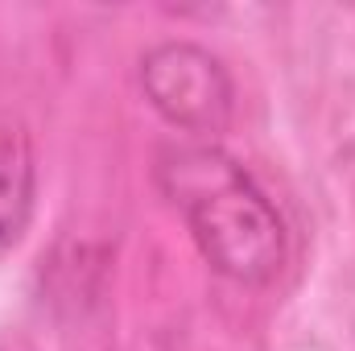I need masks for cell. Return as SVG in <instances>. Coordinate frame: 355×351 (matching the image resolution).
<instances>
[{
	"instance_id": "6da1fadb",
	"label": "cell",
	"mask_w": 355,
	"mask_h": 351,
	"mask_svg": "<svg viewBox=\"0 0 355 351\" xmlns=\"http://www.w3.org/2000/svg\"><path fill=\"white\" fill-rule=\"evenodd\" d=\"M157 186L215 273L240 285H268L281 273L285 223L236 157L215 145H174L157 157Z\"/></svg>"
},
{
	"instance_id": "3957f363",
	"label": "cell",
	"mask_w": 355,
	"mask_h": 351,
	"mask_svg": "<svg viewBox=\"0 0 355 351\" xmlns=\"http://www.w3.org/2000/svg\"><path fill=\"white\" fill-rule=\"evenodd\" d=\"M37 194V157L29 128L12 116H0V252H8L33 215Z\"/></svg>"
},
{
	"instance_id": "277c9868",
	"label": "cell",
	"mask_w": 355,
	"mask_h": 351,
	"mask_svg": "<svg viewBox=\"0 0 355 351\" xmlns=\"http://www.w3.org/2000/svg\"><path fill=\"white\" fill-rule=\"evenodd\" d=\"M0 351H33V343L17 331H0Z\"/></svg>"
},
{
	"instance_id": "7a4b0ae2",
	"label": "cell",
	"mask_w": 355,
	"mask_h": 351,
	"mask_svg": "<svg viewBox=\"0 0 355 351\" xmlns=\"http://www.w3.org/2000/svg\"><path fill=\"white\" fill-rule=\"evenodd\" d=\"M145 99L182 132L211 137L223 132L236 108V87L227 67L194 46V42H162L141 58Z\"/></svg>"
}]
</instances>
